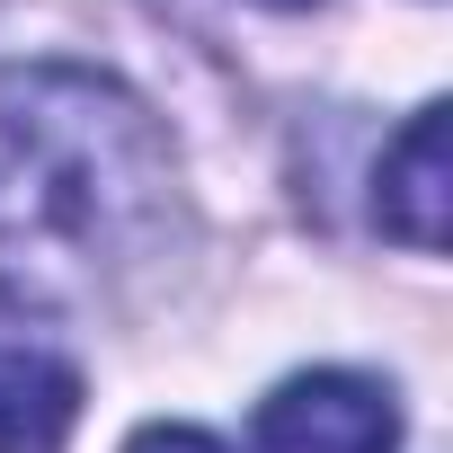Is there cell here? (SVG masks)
I'll return each instance as SVG.
<instances>
[{
    "label": "cell",
    "instance_id": "2",
    "mask_svg": "<svg viewBox=\"0 0 453 453\" xmlns=\"http://www.w3.org/2000/svg\"><path fill=\"white\" fill-rule=\"evenodd\" d=\"M400 400L365 373H294L258 409V453H391Z\"/></svg>",
    "mask_w": 453,
    "mask_h": 453
},
{
    "label": "cell",
    "instance_id": "1",
    "mask_svg": "<svg viewBox=\"0 0 453 453\" xmlns=\"http://www.w3.org/2000/svg\"><path fill=\"white\" fill-rule=\"evenodd\" d=\"M169 142L134 89L81 63L0 81V250L72 276L134 267L169 232Z\"/></svg>",
    "mask_w": 453,
    "mask_h": 453
},
{
    "label": "cell",
    "instance_id": "3",
    "mask_svg": "<svg viewBox=\"0 0 453 453\" xmlns=\"http://www.w3.org/2000/svg\"><path fill=\"white\" fill-rule=\"evenodd\" d=\"M81 418V365L36 338L19 303H0V453H63Z\"/></svg>",
    "mask_w": 453,
    "mask_h": 453
},
{
    "label": "cell",
    "instance_id": "6",
    "mask_svg": "<svg viewBox=\"0 0 453 453\" xmlns=\"http://www.w3.org/2000/svg\"><path fill=\"white\" fill-rule=\"evenodd\" d=\"M267 10H311V0H267Z\"/></svg>",
    "mask_w": 453,
    "mask_h": 453
},
{
    "label": "cell",
    "instance_id": "5",
    "mask_svg": "<svg viewBox=\"0 0 453 453\" xmlns=\"http://www.w3.org/2000/svg\"><path fill=\"white\" fill-rule=\"evenodd\" d=\"M125 453H222V444H213L204 426H142Z\"/></svg>",
    "mask_w": 453,
    "mask_h": 453
},
{
    "label": "cell",
    "instance_id": "4",
    "mask_svg": "<svg viewBox=\"0 0 453 453\" xmlns=\"http://www.w3.org/2000/svg\"><path fill=\"white\" fill-rule=\"evenodd\" d=\"M444 196H453V169H444V107H418L409 116V134L382 151V196H373V213H382V232L391 241H409V250H444Z\"/></svg>",
    "mask_w": 453,
    "mask_h": 453
}]
</instances>
